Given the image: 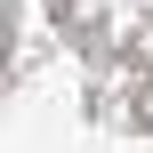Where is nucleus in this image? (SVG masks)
<instances>
[{
	"label": "nucleus",
	"mask_w": 153,
	"mask_h": 153,
	"mask_svg": "<svg viewBox=\"0 0 153 153\" xmlns=\"http://www.w3.org/2000/svg\"><path fill=\"white\" fill-rule=\"evenodd\" d=\"M137 121H145V129H153V81H145V97H137Z\"/></svg>",
	"instance_id": "nucleus-1"
}]
</instances>
